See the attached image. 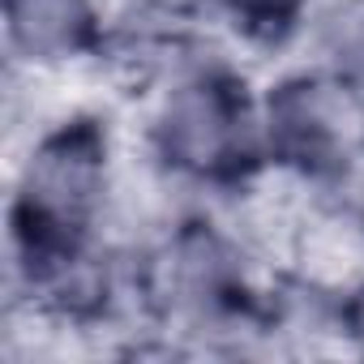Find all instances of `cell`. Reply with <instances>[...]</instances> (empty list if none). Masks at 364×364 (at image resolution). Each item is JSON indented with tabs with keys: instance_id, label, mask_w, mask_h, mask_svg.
<instances>
[{
	"instance_id": "1",
	"label": "cell",
	"mask_w": 364,
	"mask_h": 364,
	"mask_svg": "<svg viewBox=\"0 0 364 364\" xmlns=\"http://www.w3.org/2000/svg\"><path fill=\"white\" fill-rule=\"evenodd\" d=\"M141 154L206 202H240L270 176L262 146V86L223 56L176 43L146 77Z\"/></svg>"
},
{
	"instance_id": "2",
	"label": "cell",
	"mask_w": 364,
	"mask_h": 364,
	"mask_svg": "<svg viewBox=\"0 0 364 364\" xmlns=\"http://www.w3.org/2000/svg\"><path fill=\"white\" fill-rule=\"evenodd\" d=\"M120 167L124 154L95 112H69L35 129L26 159L14 171L9 262L103 236Z\"/></svg>"
},
{
	"instance_id": "3",
	"label": "cell",
	"mask_w": 364,
	"mask_h": 364,
	"mask_svg": "<svg viewBox=\"0 0 364 364\" xmlns=\"http://www.w3.org/2000/svg\"><path fill=\"white\" fill-rule=\"evenodd\" d=\"M270 176L313 193H334L364 159L360 86L304 60L270 77L257 95Z\"/></svg>"
},
{
	"instance_id": "4",
	"label": "cell",
	"mask_w": 364,
	"mask_h": 364,
	"mask_svg": "<svg viewBox=\"0 0 364 364\" xmlns=\"http://www.w3.org/2000/svg\"><path fill=\"white\" fill-rule=\"evenodd\" d=\"M112 22L107 0H5V48L31 73H65L112 48Z\"/></svg>"
},
{
	"instance_id": "5",
	"label": "cell",
	"mask_w": 364,
	"mask_h": 364,
	"mask_svg": "<svg viewBox=\"0 0 364 364\" xmlns=\"http://www.w3.org/2000/svg\"><path fill=\"white\" fill-rule=\"evenodd\" d=\"M304 60L347 77L364 82V0H313L304 31H300Z\"/></svg>"
},
{
	"instance_id": "6",
	"label": "cell",
	"mask_w": 364,
	"mask_h": 364,
	"mask_svg": "<svg viewBox=\"0 0 364 364\" xmlns=\"http://www.w3.org/2000/svg\"><path fill=\"white\" fill-rule=\"evenodd\" d=\"M313 0H206V22L223 26L245 48H291L300 43Z\"/></svg>"
},
{
	"instance_id": "7",
	"label": "cell",
	"mask_w": 364,
	"mask_h": 364,
	"mask_svg": "<svg viewBox=\"0 0 364 364\" xmlns=\"http://www.w3.org/2000/svg\"><path fill=\"white\" fill-rule=\"evenodd\" d=\"M129 18L137 26H159V31H189L206 18V0H124Z\"/></svg>"
},
{
	"instance_id": "8",
	"label": "cell",
	"mask_w": 364,
	"mask_h": 364,
	"mask_svg": "<svg viewBox=\"0 0 364 364\" xmlns=\"http://www.w3.org/2000/svg\"><path fill=\"white\" fill-rule=\"evenodd\" d=\"M330 198H338V202H343V206L351 210V219H355V223L364 228V159L355 163V171H351V176L343 180V185H338V189H334Z\"/></svg>"
},
{
	"instance_id": "9",
	"label": "cell",
	"mask_w": 364,
	"mask_h": 364,
	"mask_svg": "<svg viewBox=\"0 0 364 364\" xmlns=\"http://www.w3.org/2000/svg\"><path fill=\"white\" fill-rule=\"evenodd\" d=\"M360 99H364V82H360Z\"/></svg>"
}]
</instances>
